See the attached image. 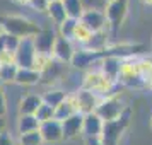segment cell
<instances>
[{"mask_svg": "<svg viewBox=\"0 0 152 145\" xmlns=\"http://www.w3.org/2000/svg\"><path fill=\"white\" fill-rule=\"evenodd\" d=\"M2 33H4V29H2V26H0V36H2Z\"/></svg>", "mask_w": 152, "mask_h": 145, "instance_id": "obj_43", "label": "cell"}, {"mask_svg": "<svg viewBox=\"0 0 152 145\" xmlns=\"http://www.w3.org/2000/svg\"><path fill=\"white\" fill-rule=\"evenodd\" d=\"M5 128H7V121H5V118H0V135H2L4 131H7Z\"/></svg>", "mask_w": 152, "mask_h": 145, "instance_id": "obj_39", "label": "cell"}, {"mask_svg": "<svg viewBox=\"0 0 152 145\" xmlns=\"http://www.w3.org/2000/svg\"><path fill=\"white\" fill-rule=\"evenodd\" d=\"M48 2H63V0H48Z\"/></svg>", "mask_w": 152, "mask_h": 145, "instance_id": "obj_42", "label": "cell"}, {"mask_svg": "<svg viewBox=\"0 0 152 145\" xmlns=\"http://www.w3.org/2000/svg\"><path fill=\"white\" fill-rule=\"evenodd\" d=\"M104 121L97 116L96 113L86 114L84 116V128H82V137L84 138H99L103 133Z\"/></svg>", "mask_w": 152, "mask_h": 145, "instance_id": "obj_17", "label": "cell"}, {"mask_svg": "<svg viewBox=\"0 0 152 145\" xmlns=\"http://www.w3.org/2000/svg\"><path fill=\"white\" fill-rule=\"evenodd\" d=\"M151 128H152V118H151Z\"/></svg>", "mask_w": 152, "mask_h": 145, "instance_id": "obj_44", "label": "cell"}, {"mask_svg": "<svg viewBox=\"0 0 152 145\" xmlns=\"http://www.w3.org/2000/svg\"><path fill=\"white\" fill-rule=\"evenodd\" d=\"M126 109H128V106L125 104V101L120 96H110L101 99V103L96 109V114L103 121H113V119L123 116V113Z\"/></svg>", "mask_w": 152, "mask_h": 145, "instance_id": "obj_6", "label": "cell"}, {"mask_svg": "<svg viewBox=\"0 0 152 145\" xmlns=\"http://www.w3.org/2000/svg\"><path fill=\"white\" fill-rule=\"evenodd\" d=\"M137 65H138V74H140V77H142V80H145L149 75H152V58L138 56Z\"/></svg>", "mask_w": 152, "mask_h": 145, "instance_id": "obj_31", "label": "cell"}, {"mask_svg": "<svg viewBox=\"0 0 152 145\" xmlns=\"http://www.w3.org/2000/svg\"><path fill=\"white\" fill-rule=\"evenodd\" d=\"M120 67H121V58H118V56H104L103 60L97 63V68L108 79L115 80V82L118 80V75H120Z\"/></svg>", "mask_w": 152, "mask_h": 145, "instance_id": "obj_19", "label": "cell"}, {"mask_svg": "<svg viewBox=\"0 0 152 145\" xmlns=\"http://www.w3.org/2000/svg\"><path fill=\"white\" fill-rule=\"evenodd\" d=\"M103 58H104V53H94V51H89L86 48H77L70 65L75 70L87 72V70L94 68V65H97Z\"/></svg>", "mask_w": 152, "mask_h": 145, "instance_id": "obj_7", "label": "cell"}, {"mask_svg": "<svg viewBox=\"0 0 152 145\" xmlns=\"http://www.w3.org/2000/svg\"><path fill=\"white\" fill-rule=\"evenodd\" d=\"M0 145H17V140L10 135V131H4L0 135Z\"/></svg>", "mask_w": 152, "mask_h": 145, "instance_id": "obj_37", "label": "cell"}, {"mask_svg": "<svg viewBox=\"0 0 152 145\" xmlns=\"http://www.w3.org/2000/svg\"><path fill=\"white\" fill-rule=\"evenodd\" d=\"M75 50H77L75 43L72 41V39L58 36L55 41V46H53V58L58 63H62V65H70L72 58L75 55Z\"/></svg>", "mask_w": 152, "mask_h": 145, "instance_id": "obj_9", "label": "cell"}, {"mask_svg": "<svg viewBox=\"0 0 152 145\" xmlns=\"http://www.w3.org/2000/svg\"><path fill=\"white\" fill-rule=\"evenodd\" d=\"M19 67L17 65H2L0 67V84L7 85V84H15Z\"/></svg>", "mask_w": 152, "mask_h": 145, "instance_id": "obj_26", "label": "cell"}, {"mask_svg": "<svg viewBox=\"0 0 152 145\" xmlns=\"http://www.w3.org/2000/svg\"><path fill=\"white\" fill-rule=\"evenodd\" d=\"M46 15H48V19L51 21V24H53L55 28H58V26L67 19V12H65L63 2H50Z\"/></svg>", "mask_w": 152, "mask_h": 145, "instance_id": "obj_23", "label": "cell"}, {"mask_svg": "<svg viewBox=\"0 0 152 145\" xmlns=\"http://www.w3.org/2000/svg\"><path fill=\"white\" fill-rule=\"evenodd\" d=\"M75 19H70V17H67L65 21L56 28V33H58V36H62V38H67V39H72V36H74V31H75V26H77Z\"/></svg>", "mask_w": 152, "mask_h": 145, "instance_id": "obj_30", "label": "cell"}, {"mask_svg": "<svg viewBox=\"0 0 152 145\" xmlns=\"http://www.w3.org/2000/svg\"><path fill=\"white\" fill-rule=\"evenodd\" d=\"M79 87L84 90H89V92H94L101 99L103 97H110V96H118L116 92H115L118 87V84L115 80L108 79L97 67L84 72L82 80H80V85Z\"/></svg>", "mask_w": 152, "mask_h": 145, "instance_id": "obj_1", "label": "cell"}, {"mask_svg": "<svg viewBox=\"0 0 152 145\" xmlns=\"http://www.w3.org/2000/svg\"><path fill=\"white\" fill-rule=\"evenodd\" d=\"M39 121L34 114H22V116H17V121H15V130H17V135H24V133H31V131L39 130Z\"/></svg>", "mask_w": 152, "mask_h": 145, "instance_id": "obj_22", "label": "cell"}, {"mask_svg": "<svg viewBox=\"0 0 152 145\" xmlns=\"http://www.w3.org/2000/svg\"><path fill=\"white\" fill-rule=\"evenodd\" d=\"M128 5H130V0H113L104 9V15L108 21V31L111 33V38L116 36L120 28L123 26L126 14H128Z\"/></svg>", "mask_w": 152, "mask_h": 145, "instance_id": "obj_5", "label": "cell"}, {"mask_svg": "<svg viewBox=\"0 0 152 145\" xmlns=\"http://www.w3.org/2000/svg\"><path fill=\"white\" fill-rule=\"evenodd\" d=\"M14 4H17V5H29V2L31 0H12Z\"/></svg>", "mask_w": 152, "mask_h": 145, "instance_id": "obj_40", "label": "cell"}, {"mask_svg": "<svg viewBox=\"0 0 152 145\" xmlns=\"http://www.w3.org/2000/svg\"><path fill=\"white\" fill-rule=\"evenodd\" d=\"M106 2H108V4H110V2H113V0H106Z\"/></svg>", "mask_w": 152, "mask_h": 145, "instance_id": "obj_45", "label": "cell"}, {"mask_svg": "<svg viewBox=\"0 0 152 145\" xmlns=\"http://www.w3.org/2000/svg\"><path fill=\"white\" fill-rule=\"evenodd\" d=\"M75 97H77V106H79V113L80 114H92L96 113L97 106L101 103V97L94 94V92H89V90H84V89H79L75 90Z\"/></svg>", "mask_w": 152, "mask_h": 145, "instance_id": "obj_10", "label": "cell"}, {"mask_svg": "<svg viewBox=\"0 0 152 145\" xmlns=\"http://www.w3.org/2000/svg\"><path fill=\"white\" fill-rule=\"evenodd\" d=\"M58 38L56 29L53 28H41L39 34L34 38V46L38 53H45V55H51L53 56V46L55 41Z\"/></svg>", "mask_w": 152, "mask_h": 145, "instance_id": "obj_11", "label": "cell"}, {"mask_svg": "<svg viewBox=\"0 0 152 145\" xmlns=\"http://www.w3.org/2000/svg\"><path fill=\"white\" fill-rule=\"evenodd\" d=\"M138 56H130L121 60L120 67V75H118V85L120 87H130V89H144V80L138 74L137 65Z\"/></svg>", "mask_w": 152, "mask_h": 145, "instance_id": "obj_4", "label": "cell"}, {"mask_svg": "<svg viewBox=\"0 0 152 145\" xmlns=\"http://www.w3.org/2000/svg\"><path fill=\"white\" fill-rule=\"evenodd\" d=\"M17 145H45V140H43L39 130H36V131H31V133L19 135Z\"/></svg>", "mask_w": 152, "mask_h": 145, "instance_id": "obj_29", "label": "cell"}, {"mask_svg": "<svg viewBox=\"0 0 152 145\" xmlns=\"http://www.w3.org/2000/svg\"><path fill=\"white\" fill-rule=\"evenodd\" d=\"M36 118H38V121L39 123H45V121H50V119H53L55 118V109L51 108V106H48V104L43 103L41 106H39V109L36 111Z\"/></svg>", "mask_w": 152, "mask_h": 145, "instance_id": "obj_32", "label": "cell"}, {"mask_svg": "<svg viewBox=\"0 0 152 145\" xmlns=\"http://www.w3.org/2000/svg\"><path fill=\"white\" fill-rule=\"evenodd\" d=\"M48 5H50L48 0H31V2H29V7L33 9V10H36V12H41V14L43 12L46 14Z\"/></svg>", "mask_w": 152, "mask_h": 145, "instance_id": "obj_35", "label": "cell"}, {"mask_svg": "<svg viewBox=\"0 0 152 145\" xmlns=\"http://www.w3.org/2000/svg\"><path fill=\"white\" fill-rule=\"evenodd\" d=\"M15 84H17V85H22V87L38 85V84H41V74L36 72L34 68H19Z\"/></svg>", "mask_w": 152, "mask_h": 145, "instance_id": "obj_21", "label": "cell"}, {"mask_svg": "<svg viewBox=\"0 0 152 145\" xmlns=\"http://www.w3.org/2000/svg\"><path fill=\"white\" fill-rule=\"evenodd\" d=\"M84 140H86V145H104L101 137L99 138H84Z\"/></svg>", "mask_w": 152, "mask_h": 145, "instance_id": "obj_38", "label": "cell"}, {"mask_svg": "<svg viewBox=\"0 0 152 145\" xmlns=\"http://www.w3.org/2000/svg\"><path fill=\"white\" fill-rule=\"evenodd\" d=\"M63 5H65L67 17L75 19V21H80V17L84 14V5H82L80 0H63Z\"/></svg>", "mask_w": 152, "mask_h": 145, "instance_id": "obj_24", "label": "cell"}, {"mask_svg": "<svg viewBox=\"0 0 152 145\" xmlns=\"http://www.w3.org/2000/svg\"><path fill=\"white\" fill-rule=\"evenodd\" d=\"M110 44H111V33L108 29H104V31H99V33H92L91 39L80 48H86L89 51H94V53H104L110 48Z\"/></svg>", "mask_w": 152, "mask_h": 145, "instance_id": "obj_15", "label": "cell"}, {"mask_svg": "<svg viewBox=\"0 0 152 145\" xmlns=\"http://www.w3.org/2000/svg\"><path fill=\"white\" fill-rule=\"evenodd\" d=\"M36 46H34V38H24L21 39V44L15 51V63L19 68H33L36 56Z\"/></svg>", "mask_w": 152, "mask_h": 145, "instance_id": "obj_8", "label": "cell"}, {"mask_svg": "<svg viewBox=\"0 0 152 145\" xmlns=\"http://www.w3.org/2000/svg\"><path fill=\"white\" fill-rule=\"evenodd\" d=\"M91 36H92V33L79 21L75 26V31H74V36H72V41L75 43V44H79V48H80V46H84L91 39Z\"/></svg>", "mask_w": 152, "mask_h": 145, "instance_id": "obj_27", "label": "cell"}, {"mask_svg": "<svg viewBox=\"0 0 152 145\" xmlns=\"http://www.w3.org/2000/svg\"><path fill=\"white\" fill-rule=\"evenodd\" d=\"M80 22L91 33H99V31L108 29V21H106L104 10H84Z\"/></svg>", "mask_w": 152, "mask_h": 145, "instance_id": "obj_13", "label": "cell"}, {"mask_svg": "<svg viewBox=\"0 0 152 145\" xmlns=\"http://www.w3.org/2000/svg\"><path fill=\"white\" fill-rule=\"evenodd\" d=\"M2 65H17L15 63V53L7 51V50H2L0 51V67Z\"/></svg>", "mask_w": 152, "mask_h": 145, "instance_id": "obj_34", "label": "cell"}, {"mask_svg": "<svg viewBox=\"0 0 152 145\" xmlns=\"http://www.w3.org/2000/svg\"><path fill=\"white\" fill-rule=\"evenodd\" d=\"M75 113H79L75 92H69L67 99H65V101H63V103L55 109V119H58V121H65L67 118L74 116Z\"/></svg>", "mask_w": 152, "mask_h": 145, "instance_id": "obj_18", "label": "cell"}, {"mask_svg": "<svg viewBox=\"0 0 152 145\" xmlns=\"http://www.w3.org/2000/svg\"><path fill=\"white\" fill-rule=\"evenodd\" d=\"M39 133H41L45 144H60L63 142V128H62V121L58 119H50L45 123L39 125Z\"/></svg>", "mask_w": 152, "mask_h": 145, "instance_id": "obj_12", "label": "cell"}, {"mask_svg": "<svg viewBox=\"0 0 152 145\" xmlns=\"http://www.w3.org/2000/svg\"><path fill=\"white\" fill-rule=\"evenodd\" d=\"M19 44H21V38L7 34V33H2V36H0V51L2 50H7V51L15 53L17 48H19Z\"/></svg>", "mask_w": 152, "mask_h": 145, "instance_id": "obj_28", "label": "cell"}, {"mask_svg": "<svg viewBox=\"0 0 152 145\" xmlns=\"http://www.w3.org/2000/svg\"><path fill=\"white\" fill-rule=\"evenodd\" d=\"M145 7H152V0H140Z\"/></svg>", "mask_w": 152, "mask_h": 145, "instance_id": "obj_41", "label": "cell"}, {"mask_svg": "<svg viewBox=\"0 0 152 145\" xmlns=\"http://www.w3.org/2000/svg\"><path fill=\"white\" fill-rule=\"evenodd\" d=\"M63 128V140H74V138L82 137V128H84V114L75 113L74 116L67 118L62 121Z\"/></svg>", "mask_w": 152, "mask_h": 145, "instance_id": "obj_14", "label": "cell"}, {"mask_svg": "<svg viewBox=\"0 0 152 145\" xmlns=\"http://www.w3.org/2000/svg\"><path fill=\"white\" fill-rule=\"evenodd\" d=\"M130 116H132V109L128 108L123 113V116H120L118 119L104 121L103 133H101V140H103L104 145H120V140L123 137V133L130 126Z\"/></svg>", "mask_w": 152, "mask_h": 145, "instance_id": "obj_3", "label": "cell"}, {"mask_svg": "<svg viewBox=\"0 0 152 145\" xmlns=\"http://www.w3.org/2000/svg\"><path fill=\"white\" fill-rule=\"evenodd\" d=\"M0 26L4 29V33L17 38H36L41 31V26L38 22L31 21L24 15H4L0 17Z\"/></svg>", "mask_w": 152, "mask_h": 145, "instance_id": "obj_2", "label": "cell"}, {"mask_svg": "<svg viewBox=\"0 0 152 145\" xmlns=\"http://www.w3.org/2000/svg\"><path fill=\"white\" fill-rule=\"evenodd\" d=\"M7 96H5V90H4V85L0 84V118H5L7 114Z\"/></svg>", "mask_w": 152, "mask_h": 145, "instance_id": "obj_36", "label": "cell"}, {"mask_svg": "<svg viewBox=\"0 0 152 145\" xmlns=\"http://www.w3.org/2000/svg\"><path fill=\"white\" fill-rule=\"evenodd\" d=\"M67 96H69V90L65 89H60V87H48V89L45 90L41 94V99L45 104H48V106H51L53 109H56L60 104L67 99Z\"/></svg>", "mask_w": 152, "mask_h": 145, "instance_id": "obj_20", "label": "cell"}, {"mask_svg": "<svg viewBox=\"0 0 152 145\" xmlns=\"http://www.w3.org/2000/svg\"><path fill=\"white\" fill-rule=\"evenodd\" d=\"M84 10H104L108 2L106 0H80Z\"/></svg>", "mask_w": 152, "mask_h": 145, "instance_id": "obj_33", "label": "cell"}, {"mask_svg": "<svg viewBox=\"0 0 152 145\" xmlns=\"http://www.w3.org/2000/svg\"><path fill=\"white\" fill-rule=\"evenodd\" d=\"M53 63H55V58L51 55H45V53H36L34 56V63H33V68L36 72H39V74H45L46 70H50L53 67Z\"/></svg>", "mask_w": 152, "mask_h": 145, "instance_id": "obj_25", "label": "cell"}, {"mask_svg": "<svg viewBox=\"0 0 152 145\" xmlns=\"http://www.w3.org/2000/svg\"><path fill=\"white\" fill-rule=\"evenodd\" d=\"M43 104L41 94H34V92H28L19 99L17 104V116L22 114H36V111L39 109V106Z\"/></svg>", "mask_w": 152, "mask_h": 145, "instance_id": "obj_16", "label": "cell"}]
</instances>
